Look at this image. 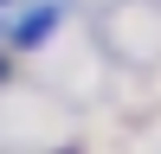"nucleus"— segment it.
Listing matches in <instances>:
<instances>
[{
	"instance_id": "nucleus-1",
	"label": "nucleus",
	"mask_w": 161,
	"mask_h": 154,
	"mask_svg": "<svg viewBox=\"0 0 161 154\" xmlns=\"http://www.w3.org/2000/svg\"><path fill=\"white\" fill-rule=\"evenodd\" d=\"M58 13H64V7H39V13H26V19H19V32H13V45H19V51H26V45H39V38L58 26Z\"/></svg>"
}]
</instances>
